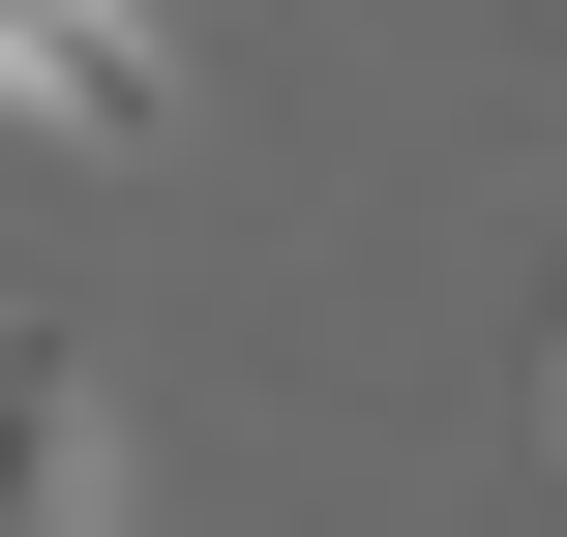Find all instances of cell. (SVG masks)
<instances>
[{
    "mask_svg": "<svg viewBox=\"0 0 567 537\" xmlns=\"http://www.w3.org/2000/svg\"><path fill=\"white\" fill-rule=\"evenodd\" d=\"M0 120H30V149H150V120H179V30H150V0H0Z\"/></svg>",
    "mask_w": 567,
    "mask_h": 537,
    "instance_id": "1",
    "label": "cell"
},
{
    "mask_svg": "<svg viewBox=\"0 0 567 537\" xmlns=\"http://www.w3.org/2000/svg\"><path fill=\"white\" fill-rule=\"evenodd\" d=\"M538 448H567V299H538Z\"/></svg>",
    "mask_w": 567,
    "mask_h": 537,
    "instance_id": "3",
    "label": "cell"
},
{
    "mask_svg": "<svg viewBox=\"0 0 567 537\" xmlns=\"http://www.w3.org/2000/svg\"><path fill=\"white\" fill-rule=\"evenodd\" d=\"M0 537H120V419L60 329H0Z\"/></svg>",
    "mask_w": 567,
    "mask_h": 537,
    "instance_id": "2",
    "label": "cell"
}]
</instances>
